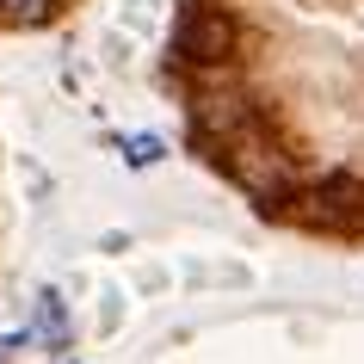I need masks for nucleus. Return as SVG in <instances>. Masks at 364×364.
I'll use <instances>...</instances> for the list:
<instances>
[{
    "label": "nucleus",
    "instance_id": "nucleus-1",
    "mask_svg": "<svg viewBox=\"0 0 364 364\" xmlns=\"http://www.w3.org/2000/svg\"><path fill=\"white\" fill-rule=\"evenodd\" d=\"M235 50V25L223 19V13H192L186 19V31H179V56L186 62H216Z\"/></svg>",
    "mask_w": 364,
    "mask_h": 364
},
{
    "label": "nucleus",
    "instance_id": "nucleus-2",
    "mask_svg": "<svg viewBox=\"0 0 364 364\" xmlns=\"http://www.w3.org/2000/svg\"><path fill=\"white\" fill-rule=\"evenodd\" d=\"M38 333L50 340V352H62V340H68V303H62L56 290L38 296Z\"/></svg>",
    "mask_w": 364,
    "mask_h": 364
},
{
    "label": "nucleus",
    "instance_id": "nucleus-3",
    "mask_svg": "<svg viewBox=\"0 0 364 364\" xmlns=\"http://www.w3.org/2000/svg\"><path fill=\"white\" fill-rule=\"evenodd\" d=\"M154 6H161V0H117V25H112V31H124V38H149V31H154Z\"/></svg>",
    "mask_w": 364,
    "mask_h": 364
},
{
    "label": "nucleus",
    "instance_id": "nucleus-4",
    "mask_svg": "<svg viewBox=\"0 0 364 364\" xmlns=\"http://www.w3.org/2000/svg\"><path fill=\"white\" fill-rule=\"evenodd\" d=\"M161 154H167L161 136H124V161H130V167H154Z\"/></svg>",
    "mask_w": 364,
    "mask_h": 364
},
{
    "label": "nucleus",
    "instance_id": "nucleus-5",
    "mask_svg": "<svg viewBox=\"0 0 364 364\" xmlns=\"http://www.w3.org/2000/svg\"><path fill=\"white\" fill-rule=\"evenodd\" d=\"M192 284H253L247 266H192Z\"/></svg>",
    "mask_w": 364,
    "mask_h": 364
},
{
    "label": "nucleus",
    "instance_id": "nucleus-6",
    "mask_svg": "<svg viewBox=\"0 0 364 364\" xmlns=\"http://www.w3.org/2000/svg\"><path fill=\"white\" fill-rule=\"evenodd\" d=\"M43 6H50V0H0V19L6 25H38Z\"/></svg>",
    "mask_w": 364,
    "mask_h": 364
},
{
    "label": "nucleus",
    "instance_id": "nucleus-7",
    "mask_svg": "<svg viewBox=\"0 0 364 364\" xmlns=\"http://www.w3.org/2000/svg\"><path fill=\"white\" fill-rule=\"evenodd\" d=\"M167 284H173L167 266H136V290H142V296H167Z\"/></svg>",
    "mask_w": 364,
    "mask_h": 364
},
{
    "label": "nucleus",
    "instance_id": "nucleus-8",
    "mask_svg": "<svg viewBox=\"0 0 364 364\" xmlns=\"http://www.w3.org/2000/svg\"><path fill=\"white\" fill-rule=\"evenodd\" d=\"M99 50H105V62H112V68H130V38H124V31H105V38H99Z\"/></svg>",
    "mask_w": 364,
    "mask_h": 364
},
{
    "label": "nucleus",
    "instance_id": "nucleus-9",
    "mask_svg": "<svg viewBox=\"0 0 364 364\" xmlns=\"http://www.w3.org/2000/svg\"><path fill=\"white\" fill-rule=\"evenodd\" d=\"M117 327H124V296H105V309H99V340L117 333Z\"/></svg>",
    "mask_w": 364,
    "mask_h": 364
}]
</instances>
